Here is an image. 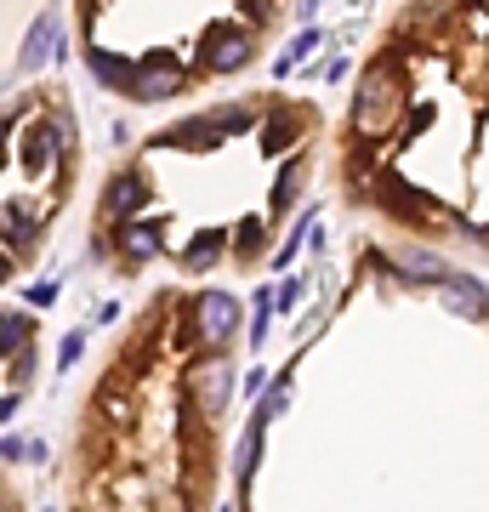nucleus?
<instances>
[{"label":"nucleus","instance_id":"f257e3e1","mask_svg":"<svg viewBox=\"0 0 489 512\" xmlns=\"http://www.w3.org/2000/svg\"><path fill=\"white\" fill-rule=\"evenodd\" d=\"M399 109H404L399 69H393V57H381V63H370V69H364V80H359V97H353V131H359V137H370V131H381Z\"/></svg>","mask_w":489,"mask_h":512},{"label":"nucleus","instance_id":"f03ea898","mask_svg":"<svg viewBox=\"0 0 489 512\" xmlns=\"http://www.w3.org/2000/svg\"><path fill=\"white\" fill-rule=\"evenodd\" d=\"M188 330L200 348H228L239 336V302L228 291H200L188 302Z\"/></svg>","mask_w":489,"mask_h":512},{"label":"nucleus","instance_id":"7ed1b4c3","mask_svg":"<svg viewBox=\"0 0 489 512\" xmlns=\"http://www.w3.org/2000/svg\"><path fill=\"white\" fill-rule=\"evenodd\" d=\"M256 52V29H239V23H211L200 35V69L205 74H234L245 69Z\"/></svg>","mask_w":489,"mask_h":512},{"label":"nucleus","instance_id":"20e7f679","mask_svg":"<svg viewBox=\"0 0 489 512\" xmlns=\"http://www.w3.org/2000/svg\"><path fill=\"white\" fill-rule=\"evenodd\" d=\"M188 399L200 410V421H217L234 399V365L228 359H200V365H188Z\"/></svg>","mask_w":489,"mask_h":512},{"label":"nucleus","instance_id":"39448f33","mask_svg":"<svg viewBox=\"0 0 489 512\" xmlns=\"http://www.w3.org/2000/svg\"><path fill=\"white\" fill-rule=\"evenodd\" d=\"M154 183H148V171H120L109 188H103V200H97V222H120L131 211H143Z\"/></svg>","mask_w":489,"mask_h":512},{"label":"nucleus","instance_id":"423d86ee","mask_svg":"<svg viewBox=\"0 0 489 512\" xmlns=\"http://www.w3.org/2000/svg\"><path fill=\"white\" fill-rule=\"evenodd\" d=\"M114 234H109V251H120V262L126 268H143L148 256L160 251V222H131V217H120V222H109Z\"/></svg>","mask_w":489,"mask_h":512},{"label":"nucleus","instance_id":"0eeeda50","mask_svg":"<svg viewBox=\"0 0 489 512\" xmlns=\"http://www.w3.org/2000/svg\"><path fill=\"white\" fill-rule=\"evenodd\" d=\"M52 57H63V18H57V12H40V23L29 29V46H23V57H18V74L46 69Z\"/></svg>","mask_w":489,"mask_h":512},{"label":"nucleus","instance_id":"6e6552de","mask_svg":"<svg viewBox=\"0 0 489 512\" xmlns=\"http://www.w3.org/2000/svg\"><path fill=\"white\" fill-rule=\"evenodd\" d=\"M86 69H91V80H97L103 92H114V97H126L131 80H137V63H126L120 52H103L97 40L86 46Z\"/></svg>","mask_w":489,"mask_h":512},{"label":"nucleus","instance_id":"1a4fd4ad","mask_svg":"<svg viewBox=\"0 0 489 512\" xmlns=\"http://www.w3.org/2000/svg\"><path fill=\"white\" fill-rule=\"evenodd\" d=\"M444 308L455 313V319H484V279L478 274H450L444 268Z\"/></svg>","mask_w":489,"mask_h":512},{"label":"nucleus","instance_id":"9d476101","mask_svg":"<svg viewBox=\"0 0 489 512\" xmlns=\"http://www.w3.org/2000/svg\"><path fill=\"white\" fill-rule=\"evenodd\" d=\"M262 433H268V421L251 416V421H245V433H239V444H234V484H239V501L251 495V478H256V467H262Z\"/></svg>","mask_w":489,"mask_h":512},{"label":"nucleus","instance_id":"9b49d317","mask_svg":"<svg viewBox=\"0 0 489 512\" xmlns=\"http://www.w3.org/2000/svg\"><path fill=\"white\" fill-rule=\"evenodd\" d=\"M154 143L160 148H217V143H228V137H222V126L211 120V114H200V120H182V126L160 131Z\"/></svg>","mask_w":489,"mask_h":512},{"label":"nucleus","instance_id":"f8f14e48","mask_svg":"<svg viewBox=\"0 0 489 512\" xmlns=\"http://www.w3.org/2000/svg\"><path fill=\"white\" fill-rule=\"evenodd\" d=\"M399 274L410 279V285H438V279H444V262H438L433 251H421V245H404L399 251Z\"/></svg>","mask_w":489,"mask_h":512},{"label":"nucleus","instance_id":"ddd939ff","mask_svg":"<svg viewBox=\"0 0 489 512\" xmlns=\"http://www.w3.org/2000/svg\"><path fill=\"white\" fill-rule=\"evenodd\" d=\"M302 171H308L302 160H290L285 171H279V183H273V205H268V217H273V222H279V217L290 211V205L302 200Z\"/></svg>","mask_w":489,"mask_h":512},{"label":"nucleus","instance_id":"4468645a","mask_svg":"<svg viewBox=\"0 0 489 512\" xmlns=\"http://www.w3.org/2000/svg\"><path fill=\"white\" fill-rule=\"evenodd\" d=\"M222 256V234H200L194 245H182V274H211Z\"/></svg>","mask_w":489,"mask_h":512},{"label":"nucleus","instance_id":"2eb2a0df","mask_svg":"<svg viewBox=\"0 0 489 512\" xmlns=\"http://www.w3.org/2000/svg\"><path fill=\"white\" fill-rule=\"evenodd\" d=\"M29 336H35V319H29V313H0V359L12 348H23Z\"/></svg>","mask_w":489,"mask_h":512},{"label":"nucleus","instance_id":"dca6fc26","mask_svg":"<svg viewBox=\"0 0 489 512\" xmlns=\"http://www.w3.org/2000/svg\"><path fill=\"white\" fill-rule=\"evenodd\" d=\"M6 239H12L18 251H29V245H35V239H40V222L29 217L23 205H12V211H6Z\"/></svg>","mask_w":489,"mask_h":512},{"label":"nucleus","instance_id":"f3484780","mask_svg":"<svg viewBox=\"0 0 489 512\" xmlns=\"http://www.w3.org/2000/svg\"><path fill=\"white\" fill-rule=\"evenodd\" d=\"M262 239H268V234H262V222H256V217H245V222H239V245H234V256L256 262V256H262Z\"/></svg>","mask_w":489,"mask_h":512},{"label":"nucleus","instance_id":"a211bd4d","mask_svg":"<svg viewBox=\"0 0 489 512\" xmlns=\"http://www.w3.org/2000/svg\"><path fill=\"white\" fill-rule=\"evenodd\" d=\"M296 302H302V279L290 274L285 285H279V291H273V313H290V308H296Z\"/></svg>","mask_w":489,"mask_h":512},{"label":"nucleus","instance_id":"6ab92c4d","mask_svg":"<svg viewBox=\"0 0 489 512\" xmlns=\"http://www.w3.org/2000/svg\"><path fill=\"white\" fill-rule=\"evenodd\" d=\"M80 348H86V336H69V342L57 348V370H69L74 359H80Z\"/></svg>","mask_w":489,"mask_h":512},{"label":"nucleus","instance_id":"aec40b11","mask_svg":"<svg viewBox=\"0 0 489 512\" xmlns=\"http://www.w3.org/2000/svg\"><path fill=\"white\" fill-rule=\"evenodd\" d=\"M239 6H245V18H251L256 29H262V23L273 18V6H268V0H239Z\"/></svg>","mask_w":489,"mask_h":512},{"label":"nucleus","instance_id":"412c9836","mask_svg":"<svg viewBox=\"0 0 489 512\" xmlns=\"http://www.w3.org/2000/svg\"><path fill=\"white\" fill-rule=\"evenodd\" d=\"M29 302H35V308H46V302H57V279H40L35 291H29Z\"/></svg>","mask_w":489,"mask_h":512},{"label":"nucleus","instance_id":"4be33fe9","mask_svg":"<svg viewBox=\"0 0 489 512\" xmlns=\"http://www.w3.org/2000/svg\"><path fill=\"white\" fill-rule=\"evenodd\" d=\"M29 456V439H0V461H23Z\"/></svg>","mask_w":489,"mask_h":512},{"label":"nucleus","instance_id":"5701e85b","mask_svg":"<svg viewBox=\"0 0 489 512\" xmlns=\"http://www.w3.org/2000/svg\"><path fill=\"white\" fill-rule=\"evenodd\" d=\"M262 387H268V370H251V376H245V399H256Z\"/></svg>","mask_w":489,"mask_h":512},{"label":"nucleus","instance_id":"b1692460","mask_svg":"<svg viewBox=\"0 0 489 512\" xmlns=\"http://www.w3.org/2000/svg\"><path fill=\"white\" fill-rule=\"evenodd\" d=\"M18 416V387H12V399H0V421H12Z\"/></svg>","mask_w":489,"mask_h":512},{"label":"nucleus","instance_id":"393cba45","mask_svg":"<svg viewBox=\"0 0 489 512\" xmlns=\"http://www.w3.org/2000/svg\"><path fill=\"white\" fill-rule=\"evenodd\" d=\"M313 12H319V0H302V6H296V18H313Z\"/></svg>","mask_w":489,"mask_h":512}]
</instances>
